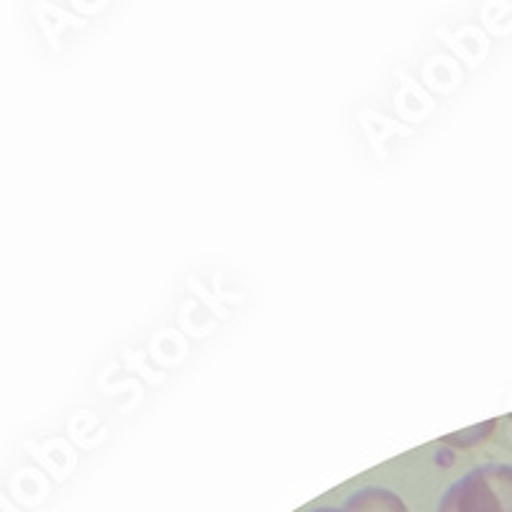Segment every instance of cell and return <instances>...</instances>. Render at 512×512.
Segmentation results:
<instances>
[{"label":"cell","mask_w":512,"mask_h":512,"mask_svg":"<svg viewBox=\"0 0 512 512\" xmlns=\"http://www.w3.org/2000/svg\"><path fill=\"white\" fill-rule=\"evenodd\" d=\"M346 512H408V505L402 502L400 495L382 487L359 489L346 500Z\"/></svg>","instance_id":"cell-2"},{"label":"cell","mask_w":512,"mask_h":512,"mask_svg":"<svg viewBox=\"0 0 512 512\" xmlns=\"http://www.w3.org/2000/svg\"><path fill=\"white\" fill-rule=\"evenodd\" d=\"M310 512H346V510H338V507H318V510H310Z\"/></svg>","instance_id":"cell-5"},{"label":"cell","mask_w":512,"mask_h":512,"mask_svg":"<svg viewBox=\"0 0 512 512\" xmlns=\"http://www.w3.org/2000/svg\"><path fill=\"white\" fill-rule=\"evenodd\" d=\"M510 418H512V415H510Z\"/></svg>","instance_id":"cell-6"},{"label":"cell","mask_w":512,"mask_h":512,"mask_svg":"<svg viewBox=\"0 0 512 512\" xmlns=\"http://www.w3.org/2000/svg\"><path fill=\"white\" fill-rule=\"evenodd\" d=\"M438 512H512V466L484 464L446 489Z\"/></svg>","instance_id":"cell-1"},{"label":"cell","mask_w":512,"mask_h":512,"mask_svg":"<svg viewBox=\"0 0 512 512\" xmlns=\"http://www.w3.org/2000/svg\"><path fill=\"white\" fill-rule=\"evenodd\" d=\"M497 420H484V423L479 425H472V428H466V431H459V433H448V436L441 438L443 446H451V448H472L477 446V443H484L489 436H492V431H495Z\"/></svg>","instance_id":"cell-3"},{"label":"cell","mask_w":512,"mask_h":512,"mask_svg":"<svg viewBox=\"0 0 512 512\" xmlns=\"http://www.w3.org/2000/svg\"><path fill=\"white\" fill-rule=\"evenodd\" d=\"M451 459H454V454H451V451H446V454H438V464H443V466L451 464Z\"/></svg>","instance_id":"cell-4"}]
</instances>
